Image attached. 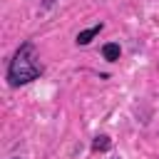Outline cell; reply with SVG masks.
I'll return each mask as SVG.
<instances>
[{
	"instance_id": "1",
	"label": "cell",
	"mask_w": 159,
	"mask_h": 159,
	"mask_svg": "<svg viewBox=\"0 0 159 159\" xmlns=\"http://www.w3.org/2000/svg\"><path fill=\"white\" fill-rule=\"evenodd\" d=\"M42 75V67L37 65V57H35V45L32 42H22L10 65H7V84L10 87H20V84H27L32 80H37Z\"/></svg>"
},
{
	"instance_id": "2",
	"label": "cell",
	"mask_w": 159,
	"mask_h": 159,
	"mask_svg": "<svg viewBox=\"0 0 159 159\" xmlns=\"http://www.w3.org/2000/svg\"><path fill=\"white\" fill-rule=\"evenodd\" d=\"M102 32V22H97V25H92V27H87V30H82V32H77V45H89L97 35Z\"/></svg>"
},
{
	"instance_id": "3",
	"label": "cell",
	"mask_w": 159,
	"mask_h": 159,
	"mask_svg": "<svg viewBox=\"0 0 159 159\" xmlns=\"http://www.w3.org/2000/svg\"><path fill=\"white\" fill-rule=\"evenodd\" d=\"M119 45L117 42H107L104 47H102V57L107 60V62H114V60H119Z\"/></svg>"
},
{
	"instance_id": "4",
	"label": "cell",
	"mask_w": 159,
	"mask_h": 159,
	"mask_svg": "<svg viewBox=\"0 0 159 159\" xmlns=\"http://www.w3.org/2000/svg\"><path fill=\"white\" fill-rule=\"evenodd\" d=\"M112 147V139L107 137V134H99V137H94V142H92V152H107Z\"/></svg>"
},
{
	"instance_id": "5",
	"label": "cell",
	"mask_w": 159,
	"mask_h": 159,
	"mask_svg": "<svg viewBox=\"0 0 159 159\" xmlns=\"http://www.w3.org/2000/svg\"><path fill=\"white\" fill-rule=\"evenodd\" d=\"M12 159H17V157H12Z\"/></svg>"
}]
</instances>
